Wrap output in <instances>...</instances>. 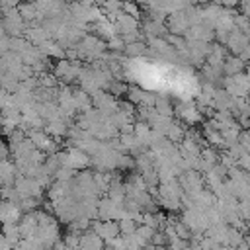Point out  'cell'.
Segmentation results:
<instances>
[{
  "mask_svg": "<svg viewBox=\"0 0 250 250\" xmlns=\"http://www.w3.org/2000/svg\"><path fill=\"white\" fill-rule=\"evenodd\" d=\"M250 45V37L246 35V31L238 29V27H232L230 35H229V41H227V47L232 55H240L246 47Z\"/></svg>",
  "mask_w": 250,
  "mask_h": 250,
  "instance_id": "9",
  "label": "cell"
},
{
  "mask_svg": "<svg viewBox=\"0 0 250 250\" xmlns=\"http://www.w3.org/2000/svg\"><path fill=\"white\" fill-rule=\"evenodd\" d=\"M127 82L125 80H119V78H111V82L107 84L105 90H109L115 98H121V96H127Z\"/></svg>",
  "mask_w": 250,
  "mask_h": 250,
  "instance_id": "28",
  "label": "cell"
},
{
  "mask_svg": "<svg viewBox=\"0 0 250 250\" xmlns=\"http://www.w3.org/2000/svg\"><path fill=\"white\" fill-rule=\"evenodd\" d=\"M246 35H248V37H250V25H248V27H246Z\"/></svg>",
  "mask_w": 250,
  "mask_h": 250,
  "instance_id": "43",
  "label": "cell"
},
{
  "mask_svg": "<svg viewBox=\"0 0 250 250\" xmlns=\"http://www.w3.org/2000/svg\"><path fill=\"white\" fill-rule=\"evenodd\" d=\"M100 6L104 8L105 16L109 18V16H113V14L123 10V0H100Z\"/></svg>",
  "mask_w": 250,
  "mask_h": 250,
  "instance_id": "29",
  "label": "cell"
},
{
  "mask_svg": "<svg viewBox=\"0 0 250 250\" xmlns=\"http://www.w3.org/2000/svg\"><path fill=\"white\" fill-rule=\"evenodd\" d=\"M105 246V240L94 230V229H88L82 232V238H80V248L84 250H100Z\"/></svg>",
  "mask_w": 250,
  "mask_h": 250,
  "instance_id": "14",
  "label": "cell"
},
{
  "mask_svg": "<svg viewBox=\"0 0 250 250\" xmlns=\"http://www.w3.org/2000/svg\"><path fill=\"white\" fill-rule=\"evenodd\" d=\"M74 100H76V107H78V111H80V113H84V111H88V109H92V107H94L92 94H90V92H86L84 88L74 90Z\"/></svg>",
  "mask_w": 250,
  "mask_h": 250,
  "instance_id": "22",
  "label": "cell"
},
{
  "mask_svg": "<svg viewBox=\"0 0 250 250\" xmlns=\"http://www.w3.org/2000/svg\"><path fill=\"white\" fill-rule=\"evenodd\" d=\"M90 229H94V230H96L104 240H111V238H115V236H119V234H121L119 221H115V219H102V221L94 219Z\"/></svg>",
  "mask_w": 250,
  "mask_h": 250,
  "instance_id": "5",
  "label": "cell"
},
{
  "mask_svg": "<svg viewBox=\"0 0 250 250\" xmlns=\"http://www.w3.org/2000/svg\"><path fill=\"white\" fill-rule=\"evenodd\" d=\"M182 221L193 230V232H205L211 225L209 217H207V211H201V209H195V207H188L184 209V215H182Z\"/></svg>",
  "mask_w": 250,
  "mask_h": 250,
  "instance_id": "4",
  "label": "cell"
},
{
  "mask_svg": "<svg viewBox=\"0 0 250 250\" xmlns=\"http://www.w3.org/2000/svg\"><path fill=\"white\" fill-rule=\"evenodd\" d=\"M39 49H41V53L45 55V57H51V59H64L66 57V49L57 41V39H47L45 43H41V45H37Z\"/></svg>",
  "mask_w": 250,
  "mask_h": 250,
  "instance_id": "16",
  "label": "cell"
},
{
  "mask_svg": "<svg viewBox=\"0 0 250 250\" xmlns=\"http://www.w3.org/2000/svg\"><path fill=\"white\" fill-rule=\"evenodd\" d=\"M125 39L121 35H115L107 41V51H117V53H125Z\"/></svg>",
  "mask_w": 250,
  "mask_h": 250,
  "instance_id": "32",
  "label": "cell"
},
{
  "mask_svg": "<svg viewBox=\"0 0 250 250\" xmlns=\"http://www.w3.org/2000/svg\"><path fill=\"white\" fill-rule=\"evenodd\" d=\"M174 109H176V115L180 117V121H184L188 125H195L203 119V113H201L197 102H193V100H182L174 105Z\"/></svg>",
  "mask_w": 250,
  "mask_h": 250,
  "instance_id": "3",
  "label": "cell"
},
{
  "mask_svg": "<svg viewBox=\"0 0 250 250\" xmlns=\"http://www.w3.org/2000/svg\"><path fill=\"white\" fill-rule=\"evenodd\" d=\"M166 25H168L170 33L186 35V31L189 29L191 21H189V18L186 16V12H184V10H178V12L168 14V18H166Z\"/></svg>",
  "mask_w": 250,
  "mask_h": 250,
  "instance_id": "7",
  "label": "cell"
},
{
  "mask_svg": "<svg viewBox=\"0 0 250 250\" xmlns=\"http://www.w3.org/2000/svg\"><path fill=\"white\" fill-rule=\"evenodd\" d=\"M45 131L49 135H53L55 139H62V137L68 135V123L64 119H61V117L59 119H51V121L45 123Z\"/></svg>",
  "mask_w": 250,
  "mask_h": 250,
  "instance_id": "20",
  "label": "cell"
},
{
  "mask_svg": "<svg viewBox=\"0 0 250 250\" xmlns=\"http://www.w3.org/2000/svg\"><path fill=\"white\" fill-rule=\"evenodd\" d=\"M66 152H68L66 166H70L74 170H84V168L92 166V156L84 148H80V146H68Z\"/></svg>",
  "mask_w": 250,
  "mask_h": 250,
  "instance_id": "8",
  "label": "cell"
},
{
  "mask_svg": "<svg viewBox=\"0 0 250 250\" xmlns=\"http://www.w3.org/2000/svg\"><path fill=\"white\" fill-rule=\"evenodd\" d=\"M143 33L145 39L148 37H166L170 33L166 21H158V20H145L143 21Z\"/></svg>",
  "mask_w": 250,
  "mask_h": 250,
  "instance_id": "12",
  "label": "cell"
},
{
  "mask_svg": "<svg viewBox=\"0 0 250 250\" xmlns=\"http://www.w3.org/2000/svg\"><path fill=\"white\" fill-rule=\"evenodd\" d=\"M21 215H23V209L18 203H14L10 199H2V203H0V221L2 223H20Z\"/></svg>",
  "mask_w": 250,
  "mask_h": 250,
  "instance_id": "10",
  "label": "cell"
},
{
  "mask_svg": "<svg viewBox=\"0 0 250 250\" xmlns=\"http://www.w3.org/2000/svg\"><path fill=\"white\" fill-rule=\"evenodd\" d=\"M2 234L14 242V246H18V242L21 240V229L20 223H2Z\"/></svg>",
  "mask_w": 250,
  "mask_h": 250,
  "instance_id": "24",
  "label": "cell"
},
{
  "mask_svg": "<svg viewBox=\"0 0 250 250\" xmlns=\"http://www.w3.org/2000/svg\"><path fill=\"white\" fill-rule=\"evenodd\" d=\"M76 47H78V53H80V61H90V62L96 61V59H100V57H104L107 53V41H104L96 33L94 35L86 33L76 43Z\"/></svg>",
  "mask_w": 250,
  "mask_h": 250,
  "instance_id": "1",
  "label": "cell"
},
{
  "mask_svg": "<svg viewBox=\"0 0 250 250\" xmlns=\"http://www.w3.org/2000/svg\"><path fill=\"white\" fill-rule=\"evenodd\" d=\"M139 221H135L131 215H129V211H127V215L123 217V219H119V229H121V234L123 236H129V234H133V232H137V229H139V225H137Z\"/></svg>",
  "mask_w": 250,
  "mask_h": 250,
  "instance_id": "27",
  "label": "cell"
},
{
  "mask_svg": "<svg viewBox=\"0 0 250 250\" xmlns=\"http://www.w3.org/2000/svg\"><path fill=\"white\" fill-rule=\"evenodd\" d=\"M186 39H201V41H213L215 39V27L209 25L207 21L193 23L186 31Z\"/></svg>",
  "mask_w": 250,
  "mask_h": 250,
  "instance_id": "11",
  "label": "cell"
},
{
  "mask_svg": "<svg viewBox=\"0 0 250 250\" xmlns=\"http://www.w3.org/2000/svg\"><path fill=\"white\" fill-rule=\"evenodd\" d=\"M238 8H240V12H242V14H246V16L250 18V0H240Z\"/></svg>",
  "mask_w": 250,
  "mask_h": 250,
  "instance_id": "40",
  "label": "cell"
},
{
  "mask_svg": "<svg viewBox=\"0 0 250 250\" xmlns=\"http://www.w3.org/2000/svg\"><path fill=\"white\" fill-rule=\"evenodd\" d=\"M141 10H143V8H141V4H139L137 0H135V2H133V0H125V2H123V12L135 16V18L141 16Z\"/></svg>",
  "mask_w": 250,
  "mask_h": 250,
  "instance_id": "34",
  "label": "cell"
},
{
  "mask_svg": "<svg viewBox=\"0 0 250 250\" xmlns=\"http://www.w3.org/2000/svg\"><path fill=\"white\" fill-rule=\"evenodd\" d=\"M80 238H82V232H80V230L68 229V230H66V234H64L66 248H80Z\"/></svg>",
  "mask_w": 250,
  "mask_h": 250,
  "instance_id": "31",
  "label": "cell"
},
{
  "mask_svg": "<svg viewBox=\"0 0 250 250\" xmlns=\"http://www.w3.org/2000/svg\"><path fill=\"white\" fill-rule=\"evenodd\" d=\"M82 70L80 59L70 61V59H57V62L53 64V72L55 76L61 80V84H74L78 80V74Z\"/></svg>",
  "mask_w": 250,
  "mask_h": 250,
  "instance_id": "2",
  "label": "cell"
},
{
  "mask_svg": "<svg viewBox=\"0 0 250 250\" xmlns=\"http://www.w3.org/2000/svg\"><path fill=\"white\" fill-rule=\"evenodd\" d=\"M186 133H188V129H184L182 127V123H178V121H174L172 125H170V129H168V133H166V137L172 141V143H176V145H180L184 139H186Z\"/></svg>",
  "mask_w": 250,
  "mask_h": 250,
  "instance_id": "26",
  "label": "cell"
},
{
  "mask_svg": "<svg viewBox=\"0 0 250 250\" xmlns=\"http://www.w3.org/2000/svg\"><path fill=\"white\" fill-rule=\"evenodd\" d=\"M92 25H94V33H96L98 37H102L104 41H109L111 37H115V35H117L115 23H113L109 18H104V20H100V21L92 23Z\"/></svg>",
  "mask_w": 250,
  "mask_h": 250,
  "instance_id": "17",
  "label": "cell"
},
{
  "mask_svg": "<svg viewBox=\"0 0 250 250\" xmlns=\"http://www.w3.org/2000/svg\"><path fill=\"white\" fill-rule=\"evenodd\" d=\"M213 2H215V4H221V6H223V4L227 2V0H213Z\"/></svg>",
  "mask_w": 250,
  "mask_h": 250,
  "instance_id": "42",
  "label": "cell"
},
{
  "mask_svg": "<svg viewBox=\"0 0 250 250\" xmlns=\"http://www.w3.org/2000/svg\"><path fill=\"white\" fill-rule=\"evenodd\" d=\"M109 20L115 23V29H117V35H125L129 31H135L139 29V18L127 14V12H117L113 16H109Z\"/></svg>",
  "mask_w": 250,
  "mask_h": 250,
  "instance_id": "6",
  "label": "cell"
},
{
  "mask_svg": "<svg viewBox=\"0 0 250 250\" xmlns=\"http://www.w3.org/2000/svg\"><path fill=\"white\" fill-rule=\"evenodd\" d=\"M152 244H154V246H164V244H168L166 232L160 230V229H156V232H154V236H152Z\"/></svg>",
  "mask_w": 250,
  "mask_h": 250,
  "instance_id": "37",
  "label": "cell"
},
{
  "mask_svg": "<svg viewBox=\"0 0 250 250\" xmlns=\"http://www.w3.org/2000/svg\"><path fill=\"white\" fill-rule=\"evenodd\" d=\"M20 172H18V166L16 162H12L10 158H4L2 164H0V180H2V186H14L16 180H18Z\"/></svg>",
  "mask_w": 250,
  "mask_h": 250,
  "instance_id": "13",
  "label": "cell"
},
{
  "mask_svg": "<svg viewBox=\"0 0 250 250\" xmlns=\"http://www.w3.org/2000/svg\"><path fill=\"white\" fill-rule=\"evenodd\" d=\"M213 105L221 111V109H232V105H234V96L232 94H229L225 88H217L215 90V98H213Z\"/></svg>",
  "mask_w": 250,
  "mask_h": 250,
  "instance_id": "19",
  "label": "cell"
},
{
  "mask_svg": "<svg viewBox=\"0 0 250 250\" xmlns=\"http://www.w3.org/2000/svg\"><path fill=\"white\" fill-rule=\"evenodd\" d=\"M250 25V18L246 16V14H242V12H238L236 16H234V27H238V29H242V31H246V27Z\"/></svg>",
  "mask_w": 250,
  "mask_h": 250,
  "instance_id": "35",
  "label": "cell"
},
{
  "mask_svg": "<svg viewBox=\"0 0 250 250\" xmlns=\"http://www.w3.org/2000/svg\"><path fill=\"white\" fill-rule=\"evenodd\" d=\"M76 2H80V4H84V6H94V4H96V0H76Z\"/></svg>",
  "mask_w": 250,
  "mask_h": 250,
  "instance_id": "41",
  "label": "cell"
},
{
  "mask_svg": "<svg viewBox=\"0 0 250 250\" xmlns=\"http://www.w3.org/2000/svg\"><path fill=\"white\" fill-rule=\"evenodd\" d=\"M238 143H240V145H242V146H244V148H246V150L250 152V127H248V129H242V131H240Z\"/></svg>",
  "mask_w": 250,
  "mask_h": 250,
  "instance_id": "38",
  "label": "cell"
},
{
  "mask_svg": "<svg viewBox=\"0 0 250 250\" xmlns=\"http://www.w3.org/2000/svg\"><path fill=\"white\" fill-rule=\"evenodd\" d=\"M174 121H172V117H168V115H160L158 111H156V115L148 121V125L154 129V131H158V133H162V135H166L168 133V129H170V125H172Z\"/></svg>",
  "mask_w": 250,
  "mask_h": 250,
  "instance_id": "23",
  "label": "cell"
},
{
  "mask_svg": "<svg viewBox=\"0 0 250 250\" xmlns=\"http://www.w3.org/2000/svg\"><path fill=\"white\" fill-rule=\"evenodd\" d=\"M23 35H25L33 45H41V43H45L47 39H51V33H49L41 23H29Z\"/></svg>",
  "mask_w": 250,
  "mask_h": 250,
  "instance_id": "15",
  "label": "cell"
},
{
  "mask_svg": "<svg viewBox=\"0 0 250 250\" xmlns=\"http://www.w3.org/2000/svg\"><path fill=\"white\" fill-rule=\"evenodd\" d=\"M10 248H16L12 240H8L4 234H0V250H10Z\"/></svg>",
  "mask_w": 250,
  "mask_h": 250,
  "instance_id": "39",
  "label": "cell"
},
{
  "mask_svg": "<svg viewBox=\"0 0 250 250\" xmlns=\"http://www.w3.org/2000/svg\"><path fill=\"white\" fill-rule=\"evenodd\" d=\"M223 70H225V74H227V76H234V74H238V72L246 70V61H244V59H240L238 55H232V53H230V55L225 59Z\"/></svg>",
  "mask_w": 250,
  "mask_h": 250,
  "instance_id": "18",
  "label": "cell"
},
{
  "mask_svg": "<svg viewBox=\"0 0 250 250\" xmlns=\"http://www.w3.org/2000/svg\"><path fill=\"white\" fill-rule=\"evenodd\" d=\"M146 92L148 90H145V88H141L137 84H129V88H127V100H131L135 105H141L145 102V98H146Z\"/></svg>",
  "mask_w": 250,
  "mask_h": 250,
  "instance_id": "25",
  "label": "cell"
},
{
  "mask_svg": "<svg viewBox=\"0 0 250 250\" xmlns=\"http://www.w3.org/2000/svg\"><path fill=\"white\" fill-rule=\"evenodd\" d=\"M238 213L244 221L250 219V201L248 199H238Z\"/></svg>",
  "mask_w": 250,
  "mask_h": 250,
  "instance_id": "36",
  "label": "cell"
},
{
  "mask_svg": "<svg viewBox=\"0 0 250 250\" xmlns=\"http://www.w3.org/2000/svg\"><path fill=\"white\" fill-rule=\"evenodd\" d=\"M125 55L129 59H141V57H146L148 55V43L146 41H133V43H127L125 45Z\"/></svg>",
  "mask_w": 250,
  "mask_h": 250,
  "instance_id": "21",
  "label": "cell"
},
{
  "mask_svg": "<svg viewBox=\"0 0 250 250\" xmlns=\"http://www.w3.org/2000/svg\"><path fill=\"white\" fill-rule=\"evenodd\" d=\"M201 158L203 160H207L209 164H217L219 160H221V152L217 150V146H213V145H205L203 148H201Z\"/></svg>",
  "mask_w": 250,
  "mask_h": 250,
  "instance_id": "30",
  "label": "cell"
},
{
  "mask_svg": "<svg viewBox=\"0 0 250 250\" xmlns=\"http://www.w3.org/2000/svg\"><path fill=\"white\" fill-rule=\"evenodd\" d=\"M74 176H76V170L70 168V166H61L55 172V180H72Z\"/></svg>",
  "mask_w": 250,
  "mask_h": 250,
  "instance_id": "33",
  "label": "cell"
}]
</instances>
